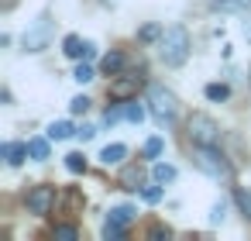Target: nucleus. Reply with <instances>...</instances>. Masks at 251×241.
I'll use <instances>...</instances> for the list:
<instances>
[{"mask_svg": "<svg viewBox=\"0 0 251 241\" xmlns=\"http://www.w3.org/2000/svg\"><path fill=\"white\" fill-rule=\"evenodd\" d=\"M134 214H138V210H134L131 203H121V207H114V210H110V217H114V220H121V224H131V220H134Z\"/></svg>", "mask_w": 251, "mask_h": 241, "instance_id": "412c9836", "label": "nucleus"}, {"mask_svg": "<svg viewBox=\"0 0 251 241\" xmlns=\"http://www.w3.org/2000/svg\"><path fill=\"white\" fill-rule=\"evenodd\" d=\"M124 159H127V148H124V145H107V148L100 152V162H103V165H121Z\"/></svg>", "mask_w": 251, "mask_h": 241, "instance_id": "ddd939ff", "label": "nucleus"}, {"mask_svg": "<svg viewBox=\"0 0 251 241\" xmlns=\"http://www.w3.org/2000/svg\"><path fill=\"white\" fill-rule=\"evenodd\" d=\"M234 203H237V210L251 220V189H244V186H237L234 189Z\"/></svg>", "mask_w": 251, "mask_h": 241, "instance_id": "a211bd4d", "label": "nucleus"}, {"mask_svg": "<svg viewBox=\"0 0 251 241\" xmlns=\"http://www.w3.org/2000/svg\"><path fill=\"white\" fill-rule=\"evenodd\" d=\"M158 186H162V183H158ZM158 186H145V189H141V200H145V203H158V200H162V189H158Z\"/></svg>", "mask_w": 251, "mask_h": 241, "instance_id": "bb28decb", "label": "nucleus"}, {"mask_svg": "<svg viewBox=\"0 0 251 241\" xmlns=\"http://www.w3.org/2000/svg\"><path fill=\"white\" fill-rule=\"evenodd\" d=\"M52 238H59V241H76V238H79V227H76V224H55V227H52Z\"/></svg>", "mask_w": 251, "mask_h": 241, "instance_id": "6ab92c4d", "label": "nucleus"}, {"mask_svg": "<svg viewBox=\"0 0 251 241\" xmlns=\"http://www.w3.org/2000/svg\"><path fill=\"white\" fill-rule=\"evenodd\" d=\"M162 31H165L162 25H145V28L138 31V42H158V38H162Z\"/></svg>", "mask_w": 251, "mask_h": 241, "instance_id": "4be33fe9", "label": "nucleus"}, {"mask_svg": "<svg viewBox=\"0 0 251 241\" xmlns=\"http://www.w3.org/2000/svg\"><path fill=\"white\" fill-rule=\"evenodd\" d=\"M124 234H127V224H121V220H114V217L103 220V238H107V241H121Z\"/></svg>", "mask_w": 251, "mask_h": 241, "instance_id": "2eb2a0df", "label": "nucleus"}, {"mask_svg": "<svg viewBox=\"0 0 251 241\" xmlns=\"http://www.w3.org/2000/svg\"><path fill=\"white\" fill-rule=\"evenodd\" d=\"M124 117V107H107V114H103V124H117Z\"/></svg>", "mask_w": 251, "mask_h": 241, "instance_id": "c756f323", "label": "nucleus"}, {"mask_svg": "<svg viewBox=\"0 0 251 241\" xmlns=\"http://www.w3.org/2000/svg\"><path fill=\"white\" fill-rule=\"evenodd\" d=\"M25 203H28V210H31L35 217H45V214H52V207L59 203V193H55V186H35Z\"/></svg>", "mask_w": 251, "mask_h": 241, "instance_id": "423d86ee", "label": "nucleus"}, {"mask_svg": "<svg viewBox=\"0 0 251 241\" xmlns=\"http://www.w3.org/2000/svg\"><path fill=\"white\" fill-rule=\"evenodd\" d=\"M158 59L169 69H179L189 59V31L182 25H169L162 31V38H158Z\"/></svg>", "mask_w": 251, "mask_h": 241, "instance_id": "f257e3e1", "label": "nucleus"}, {"mask_svg": "<svg viewBox=\"0 0 251 241\" xmlns=\"http://www.w3.org/2000/svg\"><path fill=\"white\" fill-rule=\"evenodd\" d=\"M193 165L200 172H206L210 179H230V162L224 159V152H217V145H193Z\"/></svg>", "mask_w": 251, "mask_h": 241, "instance_id": "f03ea898", "label": "nucleus"}, {"mask_svg": "<svg viewBox=\"0 0 251 241\" xmlns=\"http://www.w3.org/2000/svg\"><path fill=\"white\" fill-rule=\"evenodd\" d=\"M66 169H69V172H86V155L69 152V155H66Z\"/></svg>", "mask_w": 251, "mask_h": 241, "instance_id": "5701e85b", "label": "nucleus"}, {"mask_svg": "<svg viewBox=\"0 0 251 241\" xmlns=\"http://www.w3.org/2000/svg\"><path fill=\"white\" fill-rule=\"evenodd\" d=\"M210 11H217V14H251V0H210Z\"/></svg>", "mask_w": 251, "mask_h": 241, "instance_id": "6e6552de", "label": "nucleus"}, {"mask_svg": "<svg viewBox=\"0 0 251 241\" xmlns=\"http://www.w3.org/2000/svg\"><path fill=\"white\" fill-rule=\"evenodd\" d=\"M141 86H145V76L141 73H127V76H117L110 83V97L114 100H134Z\"/></svg>", "mask_w": 251, "mask_h": 241, "instance_id": "0eeeda50", "label": "nucleus"}, {"mask_svg": "<svg viewBox=\"0 0 251 241\" xmlns=\"http://www.w3.org/2000/svg\"><path fill=\"white\" fill-rule=\"evenodd\" d=\"M151 176H155V183H162V186H165V183H172V179H176V165L155 162V165H151Z\"/></svg>", "mask_w": 251, "mask_h": 241, "instance_id": "f3484780", "label": "nucleus"}, {"mask_svg": "<svg viewBox=\"0 0 251 241\" xmlns=\"http://www.w3.org/2000/svg\"><path fill=\"white\" fill-rule=\"evenodd\" d=\"M162 152H165V141H162V138H158V134H155V138H148V141H145V155H148V159H158V155H162Z\"/></svg>", "mask_w": 251, "mask_h": 241, "instance_id": "b1692460", "label": "nucleus"}, {"mask_svg": "<svg viewBox=\"0 0 251 241\" xmlns=\"http://www.w3.org/2000/svg\"><path fill=\"white\" fill-rule=\"evenodd\" d=\"M148 238H155V241H162V238H172V227H165V224H155V227L148 231Z\"/></svg>", "mask_w": 251, "mask_h": 241, "instance_id": "7c9ffc66", "label": "nucleus"}, {"mask_svg": "<svg viewBox=\"0 0 251 241\" xmlns=\"http://www.w3.org/2000/svg\"><path fill=\"white\" fill-rule=\"evenodd\" d=\"M103 4H110V7H114V4H121V0H103Z\"/></svg>", "mask_w": 251, "mask_h": 241, "instance_id": "72a5a7b5", "label": "nucleus"}, {"mask_svg": "<svg viewBox=\"0 0 251 241\" xmlns=\"http://www.w3.org/2000/svg\"><path fill=\"white\" fill-rule=\"evenodd\" d=\"M69 110H73V114H86V110H90V97H76V100H69Z\"/></svg>", "mask_w": 251, "mask_h": 241, "instance_id": "cd10ccee", "label": "nucleus"}, {"mask_svg": "<svg viewBox=\"0 0 251 241\" xmlns=\"http://www.w3.org/2000/svg\"><path fill=\"white\" fill-rule=\"evenodd\" d=\"M73 80H76V83H90V80H93V69H90L86 62H79L76 73H73Z\"/></svg>", "mask_w": 251, "mask_h": 241, "instance_id": "a878e982", "label": "nucleus"}, {"mask_svg": "<svg viewBox=\"0 0 251 241\" xmlns=\"http://www.w3.org/2000/svg\"><path fill=\"white\" fill-rule=\"evenodd\" d=\"M52 28H55L52 14H42V18H38V21L21 35L25 52H45V49H49V42H52Z\"/></svg>", "mask_w": 251, "mask_h": 241, "instance_id": "39448f33", "label": "nucleus"}, {"mask_svg": "<svg viewBox=\"0 0 251 241\" xmlns=\"http://www.w3.org/2000/svg\"><path fill=\"white\" fill-rule=\"evenodd\" d=\"M138 183H141V172H138V169H127V172L121 176V186H124V189H138Z\"/></svg>", "mask_w": 251, "mask_h": 241, "instance_id": "393cba45", "label": "nucleus"}, {"mask_svg": "<svg viewBox=\"0 0 251 241\" xmlns=\"http://www.w3.org/2000/svg\"><path fill=\"white\" fill-rule=\"evenodd\" d=\"M203 93H206V100L224 104V100L230 97V86H227V83H206V90H203Z\"/></svg>", "mask_w": 251, "mask_h": 241, "instance_id": "dca6fc26", "label": "nucleus"}, {"mask_svg": "<svg viewBox=\"0 0 251 241\" xmlns=\"http://www.w3.org/2000/svg\"><path fill=\"white\" fill-rule=\"evenodd\" d=\"M45 134H49L52 141H66V138H73V134H76V128H73L69 121H52Z\"/></svg>", "mask_w": 251, "mask_h": 241, "instance_id": "9b49d317", "label": "nucleus"}, {"mask_svg": "<svg viewBox=\"0 0 251 241\" xmlns=\"http://www.w3.org/2000/svg\"><path fill=\"white\" fill-rule=\"evenodd\" d=\"M244 18H248V21H244V38L251 42V14H244Z\"/></svg>", "mask_w": 251, "mask_h": 241, "instance_id": "473e14b6", "label": "nucleus"}, {"mask_svg": "<svg viewBox=\"0 0 251 241\" xmlns=\"http://www.w3.org/2000/svg\"><path fill=\"white\" fill-rule=\"evenodd\" d=\"M93 134H97V128H90V124H83V128H76V138H79V141H90Z\"/></svg>", "mask_w": 251, "mask_h": 241, "instance_id": "2f4dec72", "label": "nucleus"}, {"mask_svg": "<svg viewBox=\"0 0 251 241\" xmlns=\"http://www.w3.org/2000/svg\"><path fill=\"white\" fill-rule=\"evenodd\" d=\"M224 214H227V203H224V200H217V203H213V210H210V224H220V220H224Z\"/></svg>", "mask_w": 251, "mask_h": 241, "instance_id": "c85d7f7f", "label": "nucleus"}, {"mask_svg": "<svg viewBox=\"0 0 251 241\" xmlns=\"http://www.w3.org/2000/svg\"><path fill=\"white\" fill-rule=\"evenodd\" d=\"M121 69H124V55H121V52L103 55V62H100V73H103V76H117Z\"/></svg>", "mask_w": 251, "mask_h": 241, "instance_id": "4468645a", "label": "nucleus"}, {"mask_svg": "<svg viewBox=\"0 0 251 241\" xmlns=\"http://www.w3.org/2000/svg\"><path fill=\"white\" fill-rule=\"evenodd\" d=\"M49 141H52L49 134H45V138H28V155H31L35 162H45V159H49Z\"/></svg>", "mask_w": 251, "mask_h": 241, "instance_id": "f8f14e48", "label": "nucleus"}, {"mask_svg": "<svg viewBox=\"0 0 251 241\" xmlns=\"http://www.w3.org/2000/svg\"><path fill=\"white\" fill-rule=\"evenodd\" d=\"M124 117H127L131 124H141V121H145V107H141L138 100H127V104H124Z\"/></svg>", "mask_w": 251, "mask_h": 241, "instance_id": "aec40b11", "label": "nucleus"}, {"mask_svg": "<svg viewBox=\"0 0 251 241\" xmlns=\"http://www.w3.org/2000/svg\"><path fill=\"white\" fill-rule=\"evenodd\" d=\"M86 45H90V42H83L79 35H66V42H62V52H66L69 59H83V55H86Z\"/></svg>", "mask_w": 251, "mask_h": 241, "instance_id": "9d476101", "label": "nucleus"}, {"mask_svg": "<svg viewBox=\"0 0 251 241\" xmlns=\"http://www.w3.org/2000/svg\"><path fill=\"white\" fill-rule=\"evenodd\" d=\"M148 110H151V117H155L162 128H169V124L176 121V114H179V100H176V93L165 90L162 83H151V86H148Z\"/></svg>", "mask_w": 251, "mask_h": 241, "instance_id": "7ed1b4c3", "label": "nucleus"}, {"mask_svg": "<svg viewBox=\"0 0 251 241\" xmlns=\"http://www.w3.org/2000/svg\"><path fill=\"white\" fill-rule=\"evenodd\" d=\"M25 155H28V141H7L4 145V162L7 165H21Z\"/></svg>", "mask_w": 251, "mask_h": 241, "instance_id": "1a4fd4ad", "label": "nucleus"}, {"mask_svg": "<svg viewBox=\"0 0 251 241\" xmlns=\"http://www.w3.org/2000/svg\"><path fill=\"white\" fill-rule=\"evenodd\" d=\"M186 134H189V141L193 145H220V124L210 117V114H193L189 121H186Z\"/></svg>", "mask_w": 251, "mask_h": 241, "instance_id": "20e7f679", "label": "nucleus"}]
</instances>
